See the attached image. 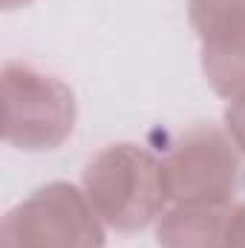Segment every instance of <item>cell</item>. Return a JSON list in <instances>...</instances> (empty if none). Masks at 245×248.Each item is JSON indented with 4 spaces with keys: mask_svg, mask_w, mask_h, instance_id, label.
Here are the masks:
<instances>
[{
    "mask_svg": "<svg viewBox=\"0 0 245 248\" xmlns=\"http://www.w3.org/2000/svg\"><path fill=\"white\" fill-rule=\"evenodd\" d=\"M84 193L104 225L141 231L168 211L162 159L138 144H110L98 150L84 170Z\"/></svg>",
    "mask_w": 245,
    "mask_h": 248,
    "instance_id": "cell-1",
    "label": "cell"
},
{
    "mask_svg": "<svg viewBox=\"0 0 245 248\" xmlns=\"http://www.w3.org/2000/svg\"><path fill=\"white\" fill-rule=\"evenodd\" d=\"M3 139L12 147L55 150L75 127V95L61 78L23 61L3 63Z\"/></svg>",
    "mask_w": 245,
    "mask_h": 248,
    "instance_id": "cell-2",
    "label": "cell"
},
{
    "mask_svg": "<svg viewBox=\"0 0 245 248\" xmlns=\"http://www.w3.org/2000/svg\"><path fill=\"white\" fill-rule=\"evenodd\" d=\"M104 222L72 182H49L17 202L0 225V248H104Z\"/></svg>",
    "mask_w": 245,
    "mask_h": 248,
    "instance_id": "cell-3",
    "label": "cell"
},
{
    "mask_svg": "<svg viewBox=\"0 0 245 248\" xmlns=\"http://www.w3.org/2000/svg\"><path fill=\"white\" fill-rule=\"evenodd\" d=\"M165 185L173 205L182 202H234L240 182V156L231 136L214 124L184 130L168 147Z\"/></svg>",
    "mask_w": 245,
    "mask_h": 248,
    "instance_id": "cell-4",
    "label": "cell"
},
{
    "mask_svg": "<svg viewBox=\"0 0 245 248\" xmlns=\"http://www.w3.org/2000/svg\"><path fill=\"white\" fill-rule=\"evenodd\" d=\"M187 20L202 44V72L216 95L245 90V0H187Z\"/></svg>",
    "mask_w": 245,
    "mask_h": 248,
    "instance_id": "cell-5",
    "label": "cell"
},
{
    "mask_svg": "<svg viewBox=\"0 0 245 248\" xmlns=\"http://www.w3.org/2000/svg\"><path fill=\"white\" fill-rule=\"evenodd\" d=\"M237 202H182L170 205L156 225L162 248H225L231 211Z\"/></svg>",
    "mask_w": 245,
    "mask_h": 248,
    "instance_id": "cell-6",
    "label": "cell"
},
{
    "mask_svg": "<svg viewBox=\"0 0 245 248\" xmlns=\"http://www.w3.org/2000/svg\"><path fill=\"white\" fill-rule=\"evenodd\" d=\"M225 130L231 141L237 144V150L245 156V90L240 95H234L225 107Z\"/></svg>",
    "mask_w": 245,
    "mask_h": 248,
    "instance_id": "cell-7",
    "label": "cell"
},
{
    "mask_svg": "<svg viewBox=\"0 0 245 248\" xmlns=\"http://www.w3.org/2000/svg\"><path fill=\"white\" fill-rule=\"evenodd\" d=\"M225 248H245V202H237L234 211H231Z\"/></svg>",
    "mask_w": 245,
    "mask_h": 248,
    "instance_id": "cell-8",
    "label": "cell"
},
{
    "mask_svg": "<svg viewBox=\"0 0 245 248\" xmlns=\"http://www.w3.org/2000/svg\"><path fill=\"white\" fill-rule=\"evenodd\" d=\"M20 3H29V0H3V9H15V6H20Z\"/></svg>",
    "mask_w": 245,
    "mask_h": 248,
    "instance_id": "cell-9",
    "label": "cell"
}]
</instances>
